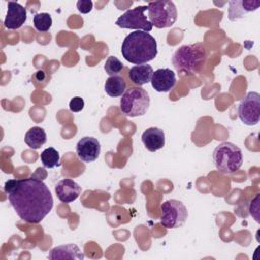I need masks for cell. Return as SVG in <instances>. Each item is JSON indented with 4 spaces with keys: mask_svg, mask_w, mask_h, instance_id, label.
Masks as SVG:
<instances>
[{
    "mask_svg": "<svg viewBox=\"0 0 260 260\" xmlns=\"http://www.w3.org/2000/svg\"><path fill=\"white\" fill-rule=\"evenodd\" d=\"M55 193L61 202L70 203L78 198L81 187L71 179H63L55 186Z\"/></svg>",
    "mask_w": 260,
    "mask_h": 260,
    "instance_id": "13",
    "label": "cell"
},
{
    "mask_svg": "<svg viewBox=\"0 0 260 260\" xmlns=\"http://www.w3.org/2000/svg\"><path fill=\"white\" fill-rule=\"evenodd\" d=\"M41 161L45 168L52 169L55 167L60 166V154L58 150H56L54 147H48L46 148L40 155Z\"/></svg>",
    "mask_w": 260,
    "mask_h": 260,
    "instance_id": "20",
    "label": "cell"
},
{
    "mask_svg": "<svg viewBox=\"0 0 260 260\" xmlns=\"http://www.w3.org/2000/svg\"><path fill=\"white\" fill-rule=\"evenodd\" d=\"M101 153L100 141L91 136H84L76 144V154L83 162H92Z\"/></svg>",
    "mask_w": 260,
    "mask_h": 260,
    "instance_id": "10",
    "label": "cell"
},
{
    "mask_svg": "<svg viewBox=\"0 0 260 260\" xmlns=\"http://www.w3.org/2000/svg\"><path fill=\"white\" fill-rule=\"evenodd\" d=\"M153 69L148 64H141V65H135L130 68L129 70V78L130 80L137 84V85H143L148 83L151 80Z\"/></svg>",
    "mask_w": 260,
    "mask_h": 260,
    "instance_id": "17",
    "label": "cell"
},
{
    "mask_svg": "<svg viewBox=\"0 0 260 260\" xmlns=\"http://www.w3.org/2000/svg\"><path fill=\"white\" fill-rule=\"evenodd\" d=\"M4 191L16 214L25 222H41L53 208L51 191L40 179L8 180Z\"/></svg>",
    "mask_w": 260,
    "mask_h": 260,
    "instance_id": "1",
    "label": "cell"
},
{
    "mask_svg": "<svg viewBox=\"0 0 260 260\" xmlns=\"http://www.w3.org/2000/svg\"><path fill=\"white\" fill-rule=\"evenodd\" d=\"M150 104L148 92L141 87H130L126 89L120 100V110L128 117L144 115Z\"/></svg>",
    "mask_w": 260,
    "mask_h": 260,
    "instance_id": "5",
    "label": "cell"
},
{
    "mask_svg": "<svg viewBox=\"0 0 260 260\" xmlns=\"http://www.w3.org/2000/svg\"><path fill=\"white\" fill-rule=\"evenodd\" d=\"M213 160L220 173L233 174L243 165L242 150L232 142H221L213 151Z\"/></svg>",
    "mask_w": 260,
    "mask_h": 260,
    "instance_id": "4",
    "label": "cell"
},
{
    "mask_svg": "<svg viewBox=\"0 0 260 260\" xmlns=\"http://www.w3.org/2000/svg\"><path fill=\"white\" fill-rule=\"evenodd\" d=\"M150 82L157 92H168L176 85V74L169 68H159L153 72Z\"/></svg>",
    "mask_w": 260,
    "mask_h": 260,
    "instance_id": "11",
    "label": "cell"
},
{
    "mask_svg": "<svg viewBox=\"0 0 260 260\" xmlns=\"http://www.w3.org/2000/svg\"><path fill=\"white\" fill-rule=\"evenodd\" d=\"M26 20V9L17 2L7 3V13L4 19V26L8 29L21 27Z\"/></svg>",
    "mask_w": 260,
    "mask_h": 260,
    "instance_id": "12",
    "label": "cell"
},
{
    "mask_svg": "<svg viewBox=\"0 0 260 260\" xmlns=\"http://www.w3.org/2000/svg\"><path fill=\"white\" fill-rule=\"evenodd\" d=\"M76 6H77V9L80 13L86 14V13L91 11L93 3L90 0H79V1H77Z\"/></svg>",
    "mask_w": 260,
    "mask_h": 260,
    "instance_id": "24",
    "label": "cell"
},
{
    "mask_svg": "<svg viewBox=\"0 0 260 260\" xmlns=\"http://www.w3.org/2000/svg\"><path fill=\"white\" fill-rule=\"evenodd\" d=\"M49 258L52 260L57 259H78L82 260L84 258V254L81 252L79 247L75 244H66L53 248L50 251Z\"/></svg>",
    "mask_w": 260,
    "mask_h": 260,
    "instance_id": "15",
    "label": "cell"
},
{
    "mask_svg": "<svg viewBox=\"0 0 260 260\" xmlns=\"http://www.w3.org/2000/svg\"><path fill=\"white\" fill-rule=\"evenodd\" d=\"M229 4V19L235 21L242 18L246 13L257 10L260 1H230Z\"/></svg>",
    "mask_w": 260,
    "mask_h": 260,
    "instance_id": "16",
    "label": "cell"
},
{
    "mask_svg": "<svg viewBox=\"0 0 260 260\" xmlns=\"http://www.w3.org/2000/svg\"><path fill=\"white\" fill-rule=\"evenodd\" d=\"M47 141L46 131L38 126L31 127L24 136V142L32 149H38Z\"/></svg>",
    "mask_w": 260,
    "mask_h": 260,
    "instance_id": "19",
    "label": "cell"
},
{
    "mask_svg": "<svg viewBox=\"0 0 260 260\" xmlns=\"http://www.w3.org/2000/svg\"><path fill=\"white\" fill-rule=\"evenodd\" d=\"M126 81L123 76L114 75L110 76L105 83V90L108 95L112 98L122 96L123 93L126 91Z\"/></svg>",
    "mask_w": 260,
    "mask_h": 260,
    "instance_id": "18",
    "label": "cell"
},
{
    "mask_svg": "<svg viewBox=\"0 0 260 260\" xmlns=\"http://www.w3.org/2000/svg\"><path fill=\"white\" fill-rule=\"evenodd\" d=\"M52 17L47 12H41L34 15V26L39 31H48L52 26Z\"/></svg>",
    "mask_w": 260,
    "mask_h": 260,
    "instance_id": "21",
    "label": "cell"
},
{
    "mask_svg": "<svg viewBox=\"0 0 260 260\" xmlns=\"http://www.w3.org/2000/svg\"><path fill=\"white\" fill-rule=\"evenodd\" d=\"M238 114L245 125H257L260 119V94L256 91L248 92L239 104Z\"/></svg>",
    "mask_w": 260,
    "mask_h": 260,
    "instance_id": "9",
    "label": "cell"
},
{
    "mask_svg": "<svg viewBox=\"0 0 260 260\" xmlns=\"http://www.w3.org/2000/svg\"><path fill=\"white\" fill-rule=\"evenodd\" d=\"M141 140L147 150L157 151L165 146V132L157 127H150L142 133Z\"/></svg>",
    "mask_w": 260,
    "mask_h": 260,
    "instance_id": "14",
    "label": "cell"
},
{
    "mask_svg": "<svg viewBox=\"0 0 260 260\" xmlns=\"http://www.w3.org/2000/svg\"><path fill=\"white\" fill-rule=\"evenodd\" d=\"M121 53L125 60L130 63L136 65L146 64L156 57L157 44L150 34L143 30H135L124 39Z\"/></svg>",
    "mask_w": 260,
    "mask_h": 260,
    "instance_id": "2",
    "label": "cell"
},
{
    "mask_svg": "<svg viewBox=\"0 0 260 260\" xmlns=\"http://www.w3.org/2000/svg\"><path fill=\"white\" fill-rule=\"evenodd\" d=\"M160 223L167 229L183 225L188 217V210L184 203L177 199H169L160 205Z\"/></svg>",
    "mask_w": 260,
    "mask_h": 260,
    "instance_id": "7",
    "label": "cell"
},
{
    "mask_svg": "<svg viewBox=\"0 0 260 260\" xmlns=\"http://www.w3.org/2000/svg\"><path fill=\"white\" fill-rule=\"evenodd\" d=\"M206 58V47L202 43H195L178 48L173 55L172 62L179 73L193 75L202 69Z\"/></svg>",
    "mask_w": 260,
    "mask_h": 260,
    "instance_id": "3",
    "label": "cell"
},
{
    "mask_svg": "<svg viewBox=\"0 0 260 260\" xmlns=\"http://www.w3.org/2000/svg\"><path fill=\"white\" fill-rule=\"evenodd\" d=\"M104 68L107 74H109L110 76H114V75H118V73L122 71V69L124 68V65L117 57L110 56L106 60Z\"/></svg>",
    "mask_w": 260,
    "mask_h": 260,
    "instance_id": "22",
    "label": "cell"
},
{
    "mask_svg": "<svg viewBox=\"0 0 260 260\" xmlns=\"http://www.w3.org/2000/svg\"><path fill=\"white\" fill-rule=\"evenodd\" d=\"M148 20L156 28L172 26L177 20V8L173 1H154L147 4Z\"/></svg>",
    "mask_w": 260,
    "mask_h": 260,
    "instance_id": "6",
    "label": "cell"
},
{
    "mask_svg": "<svg viewBox=\"0 0 260 260\" xmlns=\"http://www.w3.org/2000/svg\"><path fill=\"white\" fill-rule=\"evenodd\" d=\"M84 108V101L80 96H75L69 102V109L71 112H80Z\"/></svg>",
    "mask_w": 260,
    "mask_h": 260,
    "instance_id": "23",
    "label": "cell"
},
{
    "mask_svg": "<svg viewBox=\"0 0 260 260\" xmlns=\"http://www.w3.org/2000/svg\"><path fill=\"white\" fill-rule=\"evenodd\" d=\"M147 5H139L132 9H128L125 13L118 17L116 20V25L121 28H129L149 32L152 29V24L145 15Z\"/></svg>",
    "mask_w": 260,
    "mask_h": 260,
    "instance_id": "8",
    "label": "cell"
}]
</instances>
